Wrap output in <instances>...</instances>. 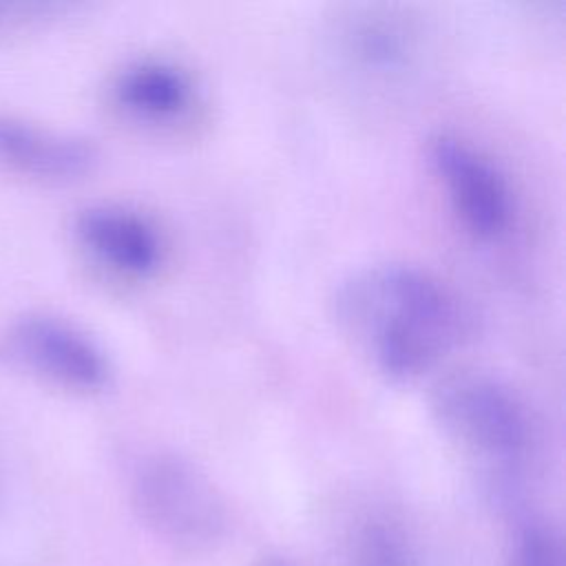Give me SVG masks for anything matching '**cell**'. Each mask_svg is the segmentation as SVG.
Listing matches in <instances>:
<instances>
[{
	"mask_svg": "<svg viewBox=\"0 0 566 566\" xmlns=\"http://www.w3.org/2000/svg\"><path fill=\"white\" fill-rule=\"evenodd\" d=\"M9 349L29 371L77 391H97L111 380V360L75 323L33 312L9 329Z\"/></svg>",
	"mask_w": 566,
	"mask_h": 566,
	"instance_id": "5",
	"label": "cell"
},
{
	"mask_svg": "<svg viewBox=\"0 0 566 566\" xmlns=\"http://www.w3.org/2000/svg\"><path fill=\"white\" fill-rule=\"evenodd\" d=\"M130 497L139 520L177 551L203 553L226 535L223 495L195 462L175 451H153L137 462Z\"/></svg>",
	"mask_w": 566,
	"mask_h": 566,
	"instance_id": "2",
	"label": "cell"
},
{
	"mask_svg": "<svg viewBox=\"0 0 566 566\" xmlns=\"http://www.w3.org/2000/svg\"><path fill=\"white\" fill-rule=\"evenodd\" d=\"M431 413L442 431L464 449L513 467L531 449L533 427L522 398L497 376L462 369L431 391Z\"/></svg>",
	"mask_w": 566,
	"mask_h": 566,
	"instance_id": "3",
	"label": "cell"
},
{
	"mask_svg": "<svg viewBox=\"0 0 566 566\" xmlns=\"http://www.w3.org/2000/svg\"><path fill=\"white\" fill-rule=\"evenodd\" d=\"M75 232L97 261L126 276H150L164 261L157 228L144 214L117 203H93L80 210Z\"/></svg>",
	"mask_w": 566,
	"mask_h": 566,
	"instance_id": "6",
	"label": "cell"
},
{
	"mask_svg": "<svg viewBox=\"0 0 566 566\" xmlns=\"http://www.w3.org/2000/svg\"><path fill=\"white\" fill-rule=\"evenodd\" d=\"M336 38L352 64L376 75L409 69L418 46L413 24L385 7L354 9L340 20Z\"/></svg>",
	"mask_w": 566,
	"mask_h": 566,
	"instance_id": "8",
	"label": "cell"
},
{
	"mask_svg": "<svg viewBox=\"0 0 566 566\" xmlns=\"http://www.w3.org/2000/svg\"><path fill=\"white\" fill-rule=\"evenodd\" d=\"M352 566H416V555L394 517L371 513L354 531Z\"/></svg>",
	"mask_w": 566,
	"mask_h": 566,
	"instance_id": "10",
	"label": "cell"
},
{
	"mask_svg": "<svg viewBox=\"0 0 566 566\" xmlns=\"http://www.w3.org/2000/svg\"><path fill=\"white\" fill-rule=\"evenodd\" d=\"M509 566H564L559 537L544 522H526L515 535Z\"/></svg>",
	"mask_w": 566,
	"mask_h": 566,
	"instance_id": "11",
	"label": "cell"
},
{
	"mask_svg": "<svg viewBox=\"0 0 566 566\" xmlns=\"http://www.w3.org/2000/svg\"><path fill=\"white\" fill-rule=\"evenodd\" d=\"M97 161V148L62 133L0 113V166L40 179H75Z\"/></svg>",
	"mask_w": 566,
	"mask_h": 566,
	"instance_id": "7",
	"label": "cell"
},
{
	"mask_svg": "<svg viewBox=\"0 0 566 566\" xmlns=\"http://www.w3.org/2000/svg\"><path fill=\"white\" fill-rule=\"evenodd\" d=\"M46 9L49 4H35V2H0V31L13 29L31 18H38Z\"/></svg>",
	"mask_w": 566,
	"mask_h": 566,
	"instance_id": "12",
	"label": "cell"
},
{
	"mask_svg": "<svg viewBox=\"0 0 566 566\" xmlns=\"http://www.w3.org/2000/svg\"><path fill=\"white\" fill-rule=\"evenodd\" d=\"M261 566H287L285 562H279V559H272V562H263Z\"/></svg>",
	"mask_w": 566,
	"mask_h": 566,
	"instance_id": "13",
	"label": "cell"
},
{
	"mask_svg": "<svg viewBox=\"0 0 566 566\" xmlns=\"http://www.w3.org/2000/svg\"><path fill=\"white\" fill-rule=\"evenodd\" d=\"M338 329L389 380H411L449 354L467 329L453 292L409 263H374L334 290Z\"/></svg>",
	"mask_w": 566,
	"mask_h": 566,
	"instance_id": "1",
	"label": "cell"
},
{
	"mask_svg": "<svg viewBox=\"0 0 566 566\" xmlns=\"http://www.w3.org/2000/svg\"><path fill=\"white\" fill-rule=\"evenodd\" d=\"M427 153L462 226L478 239L502 237L513 223L515 201L500 168L453 133H436Z\"/></svg>",
	"mask_w": 566,
	"mask_h": 566,
	"instance_id": "4",
	"label": "cell"
},
{
	"mask_svg": "<svg viewBox=\"0 0 566 566\" xmlns=\"http://www.w3.org/2000/svg\"><path fill=\"white\" fill-rule=\"evenodd\" d=\"M117 104L148 122H168L184 115L195 97L192 77L168 60L146 57L124 66L113 84Z\"/></svg>",
	"mask_w": 566,
	"mask_h": 566,
	"instance_id": "9",
	"label": "cell"
}]
</instances>
